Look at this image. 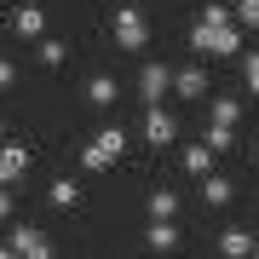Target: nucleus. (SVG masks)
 Returning <instances> with one entry per match:
<instances>
[{
  "instance_id": "nucleus-1",
  "label": "nucleus",
  "mask_w": 259,
  "mask_h": 259,
  "mask_svg": "<svg viewBox=\"0 0 259 259\" xmlns=\"http://www.w3.org/2000/svg\"><path fill=\"white\" fill-rule=\"evenodd\" d=\"M190 47L202 58H236L242 52V29H236V12H225V0H207L202 18L190 29Z\"/></svg>"
},
{
  "instance_id": "nucleus-2",
  "label": "nucleus",
  "mask_w": 259,
  "mask_h": 259,
  "mask_svg": "<svg viewBox=\"0 0 259 259\" xmlns=\"http://www.w3.org/2000/svg\"><path fill=\"white\" fill-rule=\"evenodd\" d=\"M127 139H133L127 127H104V133H93V144L81 150V167H87V173H110V167L127 156Z\"/></svg>"
},
{
  "instance_id": "nucleus-3",
  "label": "nucleus",
  "mask_w": 259,
  "mask_h": 259,
  "mask_svg": "<svg viewBox=\"0 0 259 259\" xmlns=\"http://www.w3.org/2000/svg\"><path fill=\"white\" fill-rule=\"evenodd\" d=\"M110 35H115L121 52H144V47H150V23H144L139 6H121L115 18H110Z\"/></svg>"
},
{
  "instance_id": "nucleus-4",
  "label": "nucleus",
  "mask_w": 259,
  "mask_h": 259,
  "mask_svg": "<svg viewBox=\"0 0 259 259\" xmlns=\"http://www.w3.org/2000/svg\"><path fill=\"white\" fill-rule=\"evenodd\" d=\"M167 87H173V69H167V64H144L139 69V98L150 104V110L167 98Z\"/></svg>"
},
{
  "instance_id": "nucleus-5",
  "label": "nucleus",
  "mask_w": 259,
  "mask_h": 259,
  "mask_svg": "<svg viewBox=\"0 0 259 259\" xmlns=\"http://www.w3.org/2000/svg\"><path fill=\"white\" fill-rule=\"evenodd\" d=\"M6 242H12V248H18L23 259H52V242L40 236L35 225H12V231H6Z\"/></svg>"
},
{
  "instance_id": "nucleus-6",
  "label": "nucleus",
  "mask_w": 259,
  "mask_h": 259,
  "mask_svg": "<svg viewBox=\"0 0 259 259\" xmlns=\"http://www.w3.org/2000/svg\"><path fill=\"white\" fill-rule=\"evenodd\" d=\"M12 35H18V40H40V35H47V12H40V6H18V12H12Z\"/></svg>"
},
{
  "instance_id": "nucleus-7",
  "label": "nucleus",
  "mask_w": 259,
  "mask_h": 259,
  "mask_svg": "<svg viewBox=\"0 0 259 259\" xmlns=\"http://www.w3.org/2000/svg\"><path fill=\"white\" fill-rule=\"evenodd\" d=\"M23 173H29V150L23 144H6V150H0V185H23Z\"/></svg>"
},
{
  "instance_id": "nucleus-8",
  "label": "nucleus",
  "mask_w": 259,
  "mask_h": 259,
  "mask_svg": "<svg viewBox=\"0 0 259 259\" xmlns=\"http://www.w3.org/2000/svg\"><path fill=\"white\" fill-rule=\"evenodd\" d=\"M144 139H150V144H173V139H179V121L167 115L161 104H156V110L144 115Z\"/></svg>"
},
{
  "instance_id": "nucleus-9",
  "label": "nucleus",
  "mask_w": 259,
  "mask_h": 259,
  "mask_svg": "<svg viewBox=\"0 0 259 259\" xmlns=\"http://www.w3.org/2000/svg\"><path fill=\"white\" fill-rule=\"evenodd\" d=\"M173 93H179V98H202V93H207V75L196 69V64L173 69Z\"/></svg>"
},
{
  "instance_id": "nucleus-10",
  "label": "nucleus",
  "mask_w": 259,
  "mask_h": 259,
  "mask_svg": "<svg viewBox=\"0 0 259 259\" xmlns=\"http://www.w3.org/2000/svg\"><path fill=\"white\" fill-rule=\"evenodd\" d=\"M144 242H150L156 253H173V248H179V225H173V219H150Z\"/></svg>"
},
{
  "instance_id": "nucleus-11",
  "label": "nucleus",
  "mask_w": 259,
  "mask_h": 259,
  "mask_svg": "<svg viewBox=\"0 0 259 259\" xmlns=\"http://www.w3.org/2000/svg\"><path fill=\"white\" fill-rule=\"evenodd\" d=\"M213 156H219V150H213V144L202 139V144H190V150H185V156H179V161H185V173L207 179V173H213Z\"/></svg>"
},
{
  "instance_id": "nucleus-12",
  "label": "nucleus",
  "mask_w": 259,
  "mask_h": 259,
  "mask_svg": "<svg viewBox=\"0 0 259 259\" xmlns=\"http://www.w3.org/2000/svg\"><path fill=\"white\" fill-rule=\"evenodd\" d=\"M115 98H121V87L110 81V75H93V81H87V104H98V110H110Z\"/></svg>"
},
{
  "instance_id": "nucleus-13",
  "label": "nucleus",
  "mask_w": 259,
  "mask_h": 259,
  "mask_svg": "<svg viewBox=\"0 0 259 259\" xmlns=\"http://www.w3.org/2000/svg\"><path fill=\"white\" fill-rule=\"evenodd\" d=\"M219 253H225V259H253V236H248V231H225V236H219Z\"/></svg>"
},
{
  "instance_id": "nucleus-14",
  "label": "nucleus",
  "mask_w": 259,
  "mask_h": 259,
  "mask_svg": "<svg viewBox=\"0 0 259 259\" xmlns=\"http://www.w3.org/2000/svg\"><path fill=\"white\" fill-rule=\"evenodd\" d=\"M202 196H207L213 207H225V202L236 196V185H231V179H219V173H207V179H202Z\"/></svg>"
},
{
  "instance_id": "nucleus-15",
  "label": "nucleus",
  "mask_w": 259,
  "mask_h": 259,
  "mask_svg": "<svg viewBox=\"0 0 259 259\" xmlns=\"http://www.w3.org/2000/svg\"><path fill=\"white\" fill-rule=\"evenodd\" d=\"M150 219H179V196L173 190H150Z\"/></svg>"
},
{
  "instance_id": "nucleus-16",
  "label": "nucleus",
  "mask_w": 259,
  "mask_h": 259,
  "mask_svg": "<svg viewBox=\"0 0 259 259\" xmlns=\"http://www.w3.org/2000/svg\"><path fill=\"white\" fill-rule=\"evenodd\" d=\"M242 121V104L236 98H213V127H236Z\"/></svg>"
},
{
  "instance_id": "nucleus-17",
  "label": "nucleus",
  "mask_w": 259,
  "mask_h": 259,
  "mask_svg": "<svg viewBox=\"0 0 259 259\" xmlns=\"http://www.w3.org/2000/svg\"><path fill=\"white\" fill-rule=\"evenodd\" d=\"M81 202V185L75 179H52V207H75Z\"/></svg>"
},
{
  "instance_id": "nucleus-18",
  "label": "nucleus",
  "mask_w": 259,
  "mask_h": 259,
  "mask_svg": "<svg viewBox=\"0 0 259 259\" xmlns=\"http://www.w3.org/2000/svg\"><path fill=\"white\" fill-rule=\"evenodd\" d=\"M40 64H47V69H64V58H69V47H64V40H40Z\"/></svg>"
},
{
  "instance_id": "nucleus-19",
  "label": "nucleus",
  "mask_w": 259,
  "mask_h": 259,
  "mask_svg": "<svg viewBox=\"0 0 259 259\" xmlns=\"http://www.w3.org/2000/svg\"><path fill=\"white\" fill-rule=\"evenodd\" d=\"M242 87H248V93H259V52L242 58Z\"/></svg>"
},
{
  "instance_id": "nucleus-20",
  "label": "nucleus",
  "mask_w": 259,
  "mask_h": 259,
  "mask_svg": "<svg viewBox=\"0 0 259 259\" xmlns=\"http://www.w3.org/2000/svg\"><path fill=\"white\" fill-rule=\"evenodd\" d=\"M236 23L242 29H259V0H236Z\"/></svg>"
},
{
  "instance_id": "nucleus-21",
  "label": "nucleus",
  "mask_w": 259,
  "mask_h": 259,
  "mask_svg": "<svg viewBox=\"0 0 259 259\" xmlns=\"http://www.w3.org/2000/svg\"><path fill=\"white\" fill-rule=\"evenodd\" d=\"M207 144H213V150H231L236 139H231V127H207Z\"/></svg>"
},
{
  "instance_id": "nucleus-22",
  "label": "nucleus",
  "mask_w": 259,
  "mask_h": 259,
  "mask_svg": "<svg viewBox=\"0 0 259 259\" xmlns=\"http://www.w3.org/2000/svg\"><path fill=\"white\" fill-rule=\"evenodd\" d=\"M0 259H23V253H18V248H12V242H6V253H0Z\"/></svg>"
},
{
  "instance_id": "nucleus-23",
  "label": "nucleus",
  "mask_w": 259,
  "mask_h": 259,
  "mask_svg": "<svg viewBox=\"0 0 259 259\" xmlns=\"http://www.w3.org/2000/svg\"><path fill=\"white\" fill-rule=\"evenodd\" d=\"M253 259H259V242H253Z\"/></svg>"
}]
</instances>
